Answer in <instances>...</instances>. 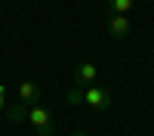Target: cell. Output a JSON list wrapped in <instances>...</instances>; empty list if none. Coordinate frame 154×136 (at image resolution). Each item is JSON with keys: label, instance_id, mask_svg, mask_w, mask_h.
Instances as JSON below:
<instances>
[{"label": "cell", "instance_id": "cell-9", "mask_svg": "<svg viewBox=\"0 0 154 136\" xmlns=\"http://www.w3.org/2000/svg\"><path fill=\"white\" fill-rule=\"evenodd\" d=\"M0 111H6V87L0 84Z\"/></svg>", "mask_w": 154, "mask_h": 136}, {"label": "cell", "instance_id": "cell-3", "mask_svg": "<svg viewBox=\"0 0 154 136\" xmlns=\"http://www.w3.org/2000/svg\"><path fill=\"white\" fill-rule=\"evenodd\" d=\"M99 81V65H93V62H80V65L74 68V87H96Z\"/></svg>", "mask_w": 154, "mask_h": 136}, {"label": "cell", "instance_id": "cell-5", "mask_svg": "<svg viewBox=\"0 0 154 136\" xmlns=\"http://www.w3.org/2000/svg\"><path fill=\"white\" fill-rule=\"evenodd\" d=\"M108 31H111V37L123 40V37L130 34V19H126V16H111V22H108Z\"/></svg>", "mask_w": 154, "mask_h": 136}, {"label": "cell", "instance_id": "cell-2", "mask_svg": "<svg viewBox=\"0 0 154 136\" xmlns=\"http://www.w3.org/2000/svg\"><path fill=\"white\" fill-rule=\"evenodd\" d=\"M83 105L96 108V111H105V108H111V93L102 90V87H86L83 90Z\"/></svg>", "mask_w": 154, "mask_h": 136}, {"label": "cell", "instance_id": "cell-7", "mask_svg": "<svg viewBox=\"0 0 154 136\" xmlns=\"http://www.w3.org/2000/svg\"><path fill=\"white\" fill-rule=\"evenodd\" d=\"M136 0H108V9H114V16H126L133 9Z\"/></svg>", "mask_w": 154, "mask_h": 136}, {"label": "cell", "instance_id": "cell-10", "mask_svg": "<svg viewBox=\"0 0 154 136\" xmlns=\"http://www.w3.org/2000/svg\"><path fill=\"white\" fill-rule=\"evenodd\" d=\"M74 136H86V133H74Z\"/></svg>", "mask_w": 154, "mask_h": 136}, {"label": "cell", "instance_id": "cell-1", "mask_svg": "<svg viewBox=\"0 0 154 136\" xmlns=\"http://www.w3.org/2000/svg\"><path fill=\"white\" fill-rule=\"evenodd\" d=\"M28 124L34 127L37 136H49V133H53V127H56V121H53V115H49V108H43L40 102L28 108Z\"/></svg>", "mask_w": 154, "mask_h": 136}, {"label": "cell", "instance_id": "cell-6", "mask_svg": "<svg viewBox=\"0 0 154 136\" xmlns=\"http://www.w3.org/2000/svg\"><path fill=\"white\" fill-rule=\"evenodd\" d=\"M6 118L12 121V124H22V121H28V105H12V108H6Z\"/></svg>", "mask_w": 154, "mask_h": 136}, {"label": "cell", "instance_id": "cell-8", "mask_svg": "<svg viewBox=\"0 0 154 136\" xmlns=\"http://www.w3.org/2000/svg\"><path fill=\"white\" fill-rule=\"evenodd\" d=\"M65 102L68 105H83V87H71L65 93Z\"/></svg>", "mask_w": 154, "mask_h": 136}, {"label": "cell", "instance_id": "cell-4", "mask_svg": "<svg viewBox=\"0 0 154 136\" xmlns=\"http://www.w3.org/2000/svg\"><path fill=\"white\" fill-rule=\"evenodd\" d=\"M19 102L22 105H37L40 102V87H37L34 81H25V84H19Z\"/></svg>", "mask_w": 154, "mask_h": 136}]
</instances>
